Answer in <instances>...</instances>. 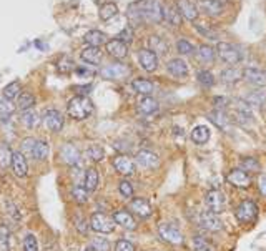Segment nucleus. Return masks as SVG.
<instances>
[{"label": "nucleus", "instance_id": "052dcab7", "mask_svg": "<svg viewBox=\"0 0 266 251\" xmlns=\"http://www.w3.org/2000/svg\"><path fill=\"white\" fill-rule=\"evenodd\" d=\"M258 187H260V191H261V195L266 196V173H263L260 177L258 180Z\"/></svg>", "mask_w": 266, "mask_h": 251}, {"label": "nucleus", "instance_id": "79ce46f5", "mask_svg": "<svg viewBox=\"0 0 266 251\" xmlns=\"http://www.w3.org/2000/svg\"><path fill=\"white\" fill-rule=\"evenodd\" d=\"M193 251H216V248L208 240L203 238V236H195L193 238Z\"/></svg>", "mask_w": 266, "mask_h": 251}, {"label": "nucleus", "instance_id": "6e6d98bb", "mask_svg": "<svg viewBox=\"0 0 266 251\" xmlns=\"http://www.w3.org/2000/svg\"><path fill=\"white\" fill-rule=\"evenodd\" d=\"M133 37H135V35H133V28L132 27H127V28H123L120 34H118L117 39L122 40L123 44L128 45V44H132V42H133Z\"/></svg>", "mask_w": 266, "mask_h": 251}, {"label": "nucleus", "instance_id": "f704fd0d", "mask_svg": "<svg viewBox=\"0 0 266 251\" xmlns=\"http://www.w3.org/2000/svg\"><path fill=\"white\" fill-rule=\"evenodd\" d=\"M210 120L215 123V125L218 126L220 130H226L228 123H230V118H228V115L223 110H216L210 113Z\"/></svg>", "mask_w": 266, "mask_h": 251}, {"label": "nucleus", "instance_id": "37998d69", "mask_svg": "<svg viewBox=\"0 0 266 251\" xmlns=\"http://www.w3.org/2000/svg\"><path fill=\"white\" fill-rule=\"evenodd\" d=\"M0 251H10V230L0 225Z\"/></svg>", "mask_w": 266, "mask_h": 251}, {"label": "nucleus", "instance_id": "e2e57ef3", "mask_svg": "<svg viewBox=\"0 0 266 251\" xmlns=\"http://www.w3.org/2000/svg\"><path fill=\"white\" fill-rule=\"evenodd\" d=\"M85 251H93V250H92V248H90V250H85Z\"/></svg>", "mask_w": 266, "mask_h": 251}, {"label": "nucleus", "instance_id": "4d7b16f0", "mask_svg": "<svg viewBox=\"0 0 266 251\" xmlns=\"http://www.w3.org/2000/svg\"><path fill=\"white\" fill-rule=\"evenodd\" d=\"M197 30L201 34L203 37H206V39H210V40H218V34L215 30H211L210 27H206V25H197Z\"/></svg>", "mask_w": 266, "mask_h": 251}, {"label": "nucleus", "instance_id": "ddd939ff", "mask_svg": "<svg viewBox=\"0 0 266 251\" xmlns=\"http://www.w3.org/2000/svg\"><path fill=\"white\" fill-rule=\"evenodd\" d=\"M113 168H115L117 173L123 175V177H130V175L135 173V163H133V160L128 158L127 155H117L115 158H113Z\"/></svg>", "mask_w": 266, "mask_h": 251}, {"label": "nucleus", "instance_id": "c03bdc74", "mask_svg": "<svg viewBox=\"0 0 266 251\" xmlns=\"http://www.w3.org/2000/svg\"><path fill=\"white\" fill-rule=\"evenodd\" d=\"M73 68H75V65H73V60L70 59V57L64 55L57 60V70H59L60 73H70Z\"/></svg>", "mask_w": 266, "mask_h": 251}, {"label": "nucleus", "instance_id": "c85d7f7f", "mask_svg": "<svg viewBox=\"0 0 266 251\" xmlns=\"http://www.w3.org/2000/svg\"><path fill=\"white\" fill-rule=\"evenodd\" d=\"M98 183H100V175L95 168H88L87 173H85V180H83V187L85 190L88 193L95 191L98 188Z\"/></svg>", "mask_w": 266, "mask_h": 251}, {"label": "nucleus", "instance_id": "f3484780", "mask_svg": "<svg viewBox=\"0 0 266 251\" xmlns=\"http://www.w3.org/2000/svg\"><path fill=\"white\" fill-rule=\"evenodd\" d=\"M138 62L141 68L146 70V72H155L156 67H158V55L150 49H141L138 52Z\"/></svg>", "mask_w": 266, "mask_h": 251}, {"label": "nucleus", "instance_id": "a19ab883", "mask_svg": "<svg viewBox=\"0 0 266 251\" xmlns=\"http://www.w3.org/2000/svg\"><path fill=\"white\" fill-rule=\"evenodd\" d=\"M87 158L92 162H102L105 158V150L100 145H90L87 148Z\"/></svg>", "mask_w": 266, "mask_h": 251}, {"label": "nucleus", "instance_id": "2eb2a0df", "mask_svg": "<svg viewBox=\"0 0 266 251\" xmlns=\"http://www.w3.org/2000/svg\"><path fill=\"white\" fill-rule=\"evenodd\" d=\"M226 182L233 185L235 188H248L251 183V178L248 172H245V170H241V168H235L228 173Z\"/></svg>", "mask_w": 266, "mask_h": 251}, {"label": "nucleus", "instance_id": "13d9d810", "mask_svg": "<svg viewBox=\"0 0 266 251\" xmlns=\"http://www.w3.org/2000/svg\"><path fill=\"white\" fill-rule=\"evenodd\" d=\"M115 251H135V246L127 240H118L115 245Z\"/></svg>", "mask_w": 266, "mask_h": 251}, {"label": "nucleus", "instance_id": "9d476101", "mask_svg": "<svg viewBox=\"0 0 266 251\" xmlns=\"http://www.w3.org/2000/svg\"><path fill=\"white\" fill-rule=\"evenodd\" d=\"M205 201H206V206L210 208V211L216 213V215H218V213H221V211H225V208H226V198L220 190L208 191Z\"/></svg>", "mask_w": 266, "mask_h": 251}, {"label": "nucleus", "instance_id": "39448f33", "mask_svg": "<svg viewBox=\"0 0 266 251\" xmlns=\"http://www.w3.org/2000/svg\"><path fill=\"white\" fill-rule=\"evenodd\" d=\"M235 216L241 225L253 223L256 220V216H258V206H256L255 201L245 200V201H241L238 208L235 210Z\"/></svg>", "mask_w": 266, "mask_h": 251}, {"label": "nucleus", "instance_id": "8fccbe9b", "mask_svg": "<svg viewBox=\"0 0 266 251\" xmlns=\"http://www.w3.org/2000/svg\"><path fill=\"white\" fill-rule=\"evenodd\" d=\"M245 102L253 107H263L266 102V97L261 92H251L250 95L245 98Z\"/></svg>", "mask_w": 266, "mask_h": 251}, {"label": "nucleus", "instance_id": "473e14b6", "mask_svg": "<svg viewBox=\"0 0 266 251\" xmlns=\"http://www.w3.org/2000/svg\"><path fill=\"white\" fill-rule=\"evenodd\" d=\"M20 122L27 126V128H35V126L39 125V122H40L39 113L33 112L32 108H30V110H23L22 115H20Z\"/></svg>", "mask_w": 266, "mask_h": 251}, {"label": "nucleus", "instance_id": "f257e3e1", "mask_svg": "<svg viewBox=\"0 0 266 251\" xmlns=\"http://www.w3.org/2000/svg\"><path fill=\"white\" fill-rule=\"evenodd\" d=\"M127 17L133 27L143 23H160L163 20V5L158 0H138L128 7Z\"/></svg>", "mask_w": 266, "mask_h": 251}, {"label": "nucleus", "instance_id": "c756f323", "mask_svg": "<svg viewBox=\"0 0 266 251\" xmlns=\"http://www.w3.org/2000/svg\"><path fill=\"white\" fill-rule=\"evenodd\" d=\"M158 110V102L153 97H141L138 100V112L143 115H151Z\"/></svg>", "mask_w": 266, "mask_h": 251}, {"label": "nucleus", "instance_id": "423d86ee", "mask_svg": "<svg viewBox=\"0 0 266 251\" xmlns=\"http://www.w3.org/2000/svg\"><path fill=\"white\" fill-rule=\"evenodd\" d=\"M90 228L97 233H112L113 228H115V221L113 218L103 215V213H93L92 218H90Z\"/></svg>", "mask_w": 266, "mask_h": 251}, {"label": "nucleus", "instance_id": "f03ea898", "mask_svg": "<svg viewBox=\"0 0 266 251\" xmlns=\"http://www.w3.org/2000/svg\"><path fill=\"white\" fill-rule=\"evenodd\" d=\"M66 113L73 120H87V118L93 113V103L88 97L77 95L66 105Z\"/></svg>", "mask_w": 266, "mask_h": 251}, {"label": "nucleus", "instance_id": "a878e982", "mask_svg": "<svg viewBox=\"0 0 266 251\" xmlns=\"http://www.w3.org/2000/svg\"><path fill=\"white\" fill-rule=\"evenodd\" d=\"M132 87L136 93H140V95H143V97H151V93L155 92V85L151 83L150 80H145V78L133 80Z\"/></svg>", "mask_w": 266, "mask_h": 251}, {"label": "nucleus", "instance_id": "a18cd8bd", "mask_svg": "<svg viewBox=\"0 0 266 251\" xmlns=\"http://www.w3.org/2000/svg\"><path fill=\"white\" fill-rule=\"evenodd\" d=\"M72 198L78 205H83V203L88 201V191L85 190V187H80V185H75L72 188Z\"/></svg>", "mask_w": 266, "mask_h": 251}, {"label": "nucleus", "instance_id": "3c124183", "mask_svg": "<svg viewBox=\"0 0 266 251\" xmlns=\"http://www.w3.org/2000/svg\"><path fill=\"white\" fill-rule=\"evenodd\" d=\"M177 49H178V52L182 55H193V54H197V52H195V45L192 44V42H188V40H185V39L178 40Z\"/></svg>", "mask_w": 266, "mask_h": 251}, {"label": "nucleus", "instance_id": "e433bc0d", "mask_svg": "<svg viewBox=\"0 0 266 251\" xmlns=\"http://www.w3.org/2000/svg\"><path fill=\"white\" fill-rule=\"evenodd\" d=\"M241 77H243V72H240V70H236V68H226V70H223L220 75L223 83H235V82H238Z\"/></svg>", "mask_w": 266, "mask_h": 251}, {"label": "nucleus", "instance_id": "58836bf2", "mask_svg": "<svg viewBox=\"0 0 266 251\" xmlns=\"http://www.w3.org/2000/svg\"><path fill=\"white\" fill-rule=\"evenodd\" d=\"M197 59L200 62H203V63H210L215 59V50L210 45H201L197 52Z\"/></svg>", "mask_w": 266, "mask_h": 251}, {"label": "nucleus", "instance_id": "7ed1b4c3", "mask_svg": "<svg viewBox=\"0 0 266 251\" xmlns=\"http://www.w3.org/2000/svg\"><path fill=\"white\" fill-rule=\"evenodd\" d=\"M22 150L27 151L37 162H44L49 158V145L44 140H35V138H25L22 141Z\"/></svg>", "mask_w": 266, "mask_h": 251}, {"label": "nucleus", "instance_id": "bb28decb", "mask_svg": "<svg viewBox=\"0 0 266 251\" xmlns=\"http://www.w3.org/2000/svg\"><path fill=\"white\" fill-rule=\"evenodd\" d=\"M83 62H87L90 65H97L100 63V60H102V52H100L98 47H85L82 50V54H80Z\"/></svg>", "mask_w": 266, "mask_h": 251}, {"label": "nucleus", "instance_id": "0eeeda50", "mask_svg": "<svg viewBox=\"0 0 266 251\" xmlns=\"http://www.w3.org/2000/svg\"><path fill=\"white\" fill-rule=\"evenodd\" d=\"M158 235L160 238L166 241V243L170 245H182L183 243V235L182 231L178 228H175V226L168 225V223H161L158 226Z\"/></svg>", "mask_w": 266, "mask_h": 251}, {"label": "nucleus", "instance_id": "49530a36", "mask_svg": "<svg viewBox=\"0 0 266 251\" xmlns=\"http://www.w3.org/2000/svg\"><path fill=\"white\" fill-rule=\"evenodd\" d=\"M22 251H39V241L32 233H27L22 240Z\"/></svg>", "mask_w": 266, "mask_h": 251}, {"label": "nucleus", "instance_id": "aec40b11", "mask_svg": "<svg viewBox=\"0 0 266 251\" xmlns=\"http://www.w3.org/2000/svg\"><path fill=\"white\" fill-rule=\"evenodd\" d=\"M198 7L201 8V12H205L210 17L221 15L223 10H225V5H223L221 0H200Z\"/></svg>", "mask_w": 266, "mask_h": 251}, {"label": "nucleus", "instance_id": "7c9ffc66", "mask_svg": "<svg viewBox=\"0 0 266 251\" xmlns=\"http://www.w3.org/2000/svg\"><path fill=\"white\" fill-rule=\"evenodd\" d=\"M83 40L87 42L90 47H100V45L107 44V35L100 30H90L85 34Z\"/></svg>", "mask_w": 266, "mask_h": 251}, {"label": "nucleus", "instance_id": "1a4fd4ad", "mask_svg": "<svg viewBox=\"0 0 266 251\" xmlns=\"http://www.w3.org/2000/svg\"><path fill=\"white\" fill-rule=\"evenodd\" d=\"M200 226L208 231H211V233H216V231L223 230V221L218 218L216 213L201 211V215H200Z\"/></svg>", "mask_w": 266, "mask_h": 251}, {"label": "nucleus", "instance_id": "b1692460", "mask_svg": "<svg viewBox=\"0 0 266 251\" xmlns=\"http://www.w3.org/2000/svg\"><path fill=\"white\" fill-rule=\"evenodd\" d=\"M130 208L136 216L143 218V220L151 215V205L146 198H135V200L130 203Z\"/></svg>", "mask_w": 266, "mask_h": 251}, {"label": "nucleus", "instance_id": "393cba45", "mask_svg": "<svg viewBox=\"0 0 266 251\" xmlns=\"http://www.w3.org/2000/svg\"><path fill=\"white\" fill-rule=\"evenodd\" d=\"M190 138H192L193 143L197 145H205L208 140H210V128L206 125H198L195 126L190 133Z\"/></svg>", "mask_w": 266, "mask_h": 251}, {"label": "nucleus", "instance_id": "4468645a", "mask_svg": "<svg viewBox=\"0 0 266 251\" xmlns=\"http://www.w3.org/2000/svg\"><path fill=\"white\" fill-rule=\"evenodd\" d=\"M12 172L18 178H25L28 175V163L23 151H13L12 155Z\"/></svg>", "mask_w": 266, "mask_h": 251}, {"label": "nucleus", "instance_id": "72a5a7b5", "mask_svg": "<svg viewBox=\"0 0 266 251\" xmlns=\"http://www.w3.org/2000/svg\"><path fill=\"white\" fill-rule=\"evenodd\" d=\"M2 93H3V98H5V100L13 102L15 98L20 97L22 87H20V83H18V82H10L5 88L2 90Z\"/></svg>", "mask_w": 266, "mask_h": 251}, {"label": "nucleus", "instance_id": "ea45409f", "mask_svg": "<svg viewBox=\"0 0 266 251\" xmlns=\"http://www.w3.org/2000/svg\"><path fill=\"white\" fill-rule=\"evenodd\" d=\"M13 113H15V105H13V102L2 98V100H0V118H2V120H8Z\"/></svg>", "mask_w": 266, "mask_h": 251}, {"label": "nucleus", "instance_id": "09e8293b", "mask_svg": "<svg viewBox=\"0 0 266 251\" xmlns=\"http://www.w3.org/2000/svg\"><path fill=\"white\" fill-rule=\"evenodd\" d=\"M197 78H198L200 85H203L205 88H210L215 85V77H213V73H210L208 70H200Z\"/></svg>", "mask_w": 266, "mask_h": 251}, {"label": "nucleus", "instance_id": "2f4dec72", "mask_svg": "<svg viewBox=\"0 0 266 251\" xmlns=\"http://www.w3.org/2000/svg\"><path fill=\"white\" fill-rule=\"evenodd\" d=\"M117 13H118V7L115 5V3L107 2V3H103V5L100 7L98 15H100V18H102L103 22H108V20H112V18H115Z\"/></svg>", "mask_w": 266, "mask_h": 251}, {"label": "nucleus", "instance_id": "680f3d73", "mask_svg": "<svg viewBox=\"0 0 266 251\" xmlns=\"http://www.w3.org/2000/svg\"><path fill=\"white\" fill-rule=\"evenodd\" d=\"M7 205H8V210H10V211H8V213H10V215H12V216H15V220H20V213H18V211H17V206H15V205H12V203H10V201H8V203H7Z\"/></svg>", "mask_w": 266, "mask_h": 251}, {"label": "nucleus", "instance_id": "603ef678", "mask_svg": "<svg viewBox=\"0 0 266 251\" xmlns=\"http://www.w3.org/2000/svg\"><path fill=\"white\" fill-rule=\"evenodd\" d=\"M241 170H245V172H258L260 170V163L256 158H251V156H248V158L241 160Z\"/></svg>", "mask_w": 266, "mask_h": 251}, {"label": "nucleus", "instance_id": "bf43d9fd", "mask_svg": "<svg viewBox=\"0 0 266 251\" xmlns=\"http://www.w3.org/2000/svg\"><path fill=\"white\" fill-rule=\"evenodd\" d=\"M75 226H77V230L80 233H87V230H88L87 223H85V218L82 216H75Z\"/></svg>", "mask_w": 266, "mask_h": 251}, {"label": "nucleus", "instance_id": "dca6fc26", "mask_svg": "<svg viewBox=\"0 0 266 251\" xmlns=\"http://www.w3.org/2000/svg\"><path fill=\"white\" fill-rule=\"evenodd\" d=\"M166 72L172 75L173 78L183 80V78L188 77L190 70H188V65H187V62H185V60H182V59H172V60L168 62V63H166Z\"/></svg>", "mask_w": 266, "mask_h": 251}, {"label": "nucleus", "instance_id": "de8ad7c7", "mask_svg": "<svg viewBox=\"0 0 266 251\" xmlns=\"http://www.w3.org/2000/svg\"><path fill=\"white\" fill-rule=\"evenodd\" d=\"M148 44H150V50H153L155 54L156 52H160V54H166V52H168V45H166L163 39H160V37H150Z\"/></svg>", "mask_w": 266, "mask_h": 251}, {"label": "nucleus", "instance_id": "9b49d317", "mask_svg": "<svg viewBox=\"0 0 266 251\" xmlns=\"http://www.w3.org/2000/svg\"><path fill=\"white\" fill-rule=\"evenodd\" d=\"M60 158L62 162L70 165V167H77L80 163V158H82V153L73 143H65L60 148Z\"/></svg>", "mask_w": 266, "mask_h": 251}, {"label": "nucleus", "instance_id": "5701e85b", "mask_svg": "<svg viewBox=\"0 0 266 251\" xmlns=\"http://www.w3.org/2000/svg\"><path fill=\"white\" fill-rule=\"evenodd\" d=\"M107 52L108 55L113 57V59H125V57L128 55V45L123 44L122 40L118 39H113L110 42H107Z\"/></svg>", "mask_w": 266, "mask_h": 251}, {"label": "nucleus", "instance_id": "6e6552de", "mask_svg": "<svg viewBox=\"0 0 266 251\" xmlns=\"http://www.w3.org/2000/svg\"><path fill=\"white\" fill-rule=\"evenodd\" d=\"M100 75L107 80H122L130 75V68L123 63H110L100 70Z\"/></svg>", "mask_w": 266, "mask_h": 251}, {"label": "nucleus", "instance_id": "f8f14e48", "mask_svg": "<svg viewBox=\"0 0 266 251\" xmlns=\"http://www.w3.org/2000/svg\"><path fill=\"white\" fill-rule=\"evenodd\" d=\"M44 123H45V126L50 131L59 133V131H62V128H64V125H65V118L59 110H47L45 115H44Z\"/></svg>", "mask_w": 266, "mask_h": 251}, {"label": "nucleus", "instance_id": "4c0bfd02", "mask_svg": "<svg viewBox=\"0 0 266 251\" xmlns=\"http://www.w3.org/2000/svg\"><path fill=\"white\" fill-rule=\"evenodd\" d=\"M18 108L23 112V110H30L35 105V97L32 95L30 92H22L20 97H18V102H17Z\"/></svg>", "mask_w": 266, "mask_h": 251}, {"label": "nucleus", "instance_id": "a211bd4d", "mask_svg": "<svg viewBox=\"0 0 266 251\" xmlns=\"http://www.w3.org/2000/svg\"><path fill=\"white\" fill-rule=\"evenodd\" d=\"M243 77L248 83L255 85V87H266V72L260 68L246 67L243 70Z\"/></svg>", "mask_w": 266, "mask_h": 251}, {"label": "nucleus", "instance_id": "20e7f679", "mask_svg": "<svg viewBox=\"0 0 266 251\" xmlns=\"http://www.w3.org/2000/svg\"><path fill=\"white\" fill-rule=\"evenodd\" d=\"M216 54L228 65H236V63H240V62L243 60V55H241L238 47L228 44V42H218Z\"/></svg>", "mask_w": 266, "mask_h": 251}, {"label": "nucleus", "instance_id": "5fc2aeb1", "mask_svg": "<svg viewBox=\"0 0 266 251\" xmlns=\"http://www.w3.org/2000/svg\"><path fill=\"white\" fill-rule=\"evenodd\" d=\"M118 191H120V195L123 198H132L133 196V187L130 182H127V180H122L120 183H118Z\"/></svg>", "mask_w": 266, "mask_h": 251}, {"label": "nucleus", "instance_id": "864d4df0", "mask_svg": "<svg viewBox=\"0 0 266 251\" xmlns=\"http://www.w3.org/2000/svg\"><path fill=\"white\" fill-rule=\"evenodd\" d=\"M90 246H92L93 251H110V243H108L107 238H93Z\"/></svg>", "mask_w": 266, "mask_h": 251}, {"label": "nucleus", "instance_id": "cd10ccee", "mask_svg": "<svg viewBox=\"0 0 266 251\" xmlns=\"http://www.w3.org/2000/svg\"><path fill=\"white\" fill-rule=\"evenodd\" d=\"M163 18L173 27H178L180 23H182V13L178 12L177 3H175V5H165L163 7Z\"/></svg>", "mask_w": 266, "mask_h": 251}, {"label": "nucleus", "instance_id": "4be33fe9", "mask_svg": "<svg viewBox=\"0 0 266 251\" xmlns=\"http://www.w3.org/2000/svg\"><path fill=\"white\" fill-rule=\"evenodd\" d=\"M136 163L143 168H156L160 165V158L153 153V151L141 150L136 153Z\"/></svg>", "mask_w": 266, "mask_h": 251}, {"label": "nucleus", "instance_id": "6ab92c4d", "mask_svg": "<svg viewBox=\"0 0 266 251\" xmlns=\"http://www.w3.org/2000/svg\"><path fill=\"white\" fill-rule=\"evenodd\" d=\"M113 221H115V225H120L122 228H125L128 231H133L136 228L135 218H133L130 211H125V210H118L113 213Z\"/></svg>", "mask_w": 266, "mask_h": 251}, {"label": "nucleus", "instance_id": "412c9836", "mask_svg": "<svg viewBox=\"0 0 266 251\" xmlns=\"http://www.w3.org/2000/svg\"><path fill=\"white\" fill-rule=\"evenodd\" d=\"M177 8L182 13V17L190 22H195L198 18V7L190 0H177Z\"/></svg>", "mask_w": 266, "mask_h": 251}, {"label": "nucleus", "instance_id": "c9c22d12", "mask_svg": "<svg viewBox=\"0 0 266 251\" xmlns=\"http://www.w3.org/2000/svg\"><path fill=\"white\" fill-rule=\"evenodd\" d=\"M12 155L13 151L10 150V146L5 143H0V167L2 168L12 167Z\"/></svg>", "mask_w": 266, "mask_h": 251}]
</instances>
